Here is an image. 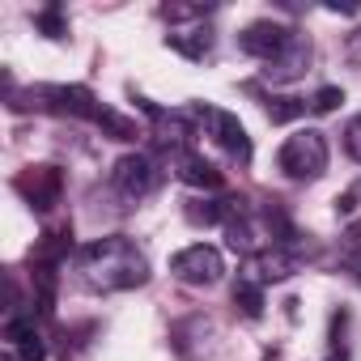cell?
<instances>
[{
  "label": "cell",
  "mask_w": 361,
  "mask_h": 361,
  "mask_svg": "<svg viewBox=\"0 0 361 361\" xmlns=\"http://www.w3.org/2000/svg\"><path fill=\"white\" fill-rule=\"evenodd\" d=\"M77 268H81V281H85L90 289H102V293L136 289V285L149 281V259L136 251V243H128V238H119V234L81 247Z\"/></svg>",
  "instance_id": "cell-1"
},
{
  "label": "cell",
  "mask_w": 361,
  "mask_h": 361,
  "mask_svg": "<svg viewBox=\"0 0 361 361\" xmlns=\"http://www.w3.org/2000/svg\"><path fill=\"white\" fill-rule=\"evenodd\" d=\"M276 166L289 174V178H319L323 170H327V140H323V132L319 128H306V132H293L285 145H281V153H276Z\"/></svg>",
  "instance_id": "cell-2"
},
{
  "label": "cell",
  "mask_w": 361,
  "mask_h": 361,
  "mask_svg": "<svg viewBox=\"0 0 361 361\" xmlns=\"http://www.w3.org/2000/svg\"><path fill=\"white\" fill-rule=\"evenodd\" d=\"M170 272L183 281V285H217L221 272H226V259H221L217 247L192 243V247H183V251L170 259Z\"/></svg>",
  "instance_id": "cell-3"
},
{
  "label": "cell",
  "mask_w": 361,
  "mask_h": 361,
  "mask_svg": "<svg viewBox=\"0 0 361 361\" xmlns=\"http://www.w3.org/2000/svg\"><path fill=\"white\" fill-rule=\"evenodd\" d=\"M293 39H298V30H289V26H281V22H251V26L238 35V47H243L247 56L272 64V60H281V56L289 51Z\"/></svg>",
  "instance_id": "cell-4"
},
{
  "label": "cell",
  "mask_w": 361,
  "mask_h": 361,
  "mask_svg": "<svg viewBox=\"0 0 361 361\" xmlns=\"http://www.w3.org/2000/svg\"><path fill=\"white\" fill-rule=\"evenodd\" d=\"M196 111H200V119H209L213 140H217L234 161H251V136H247V128L238 123V115L217 111V106H196Z\"/></svg>",
  "instance_id": "cell-5"
},
{
  "label": "cell",
  "mask_w": 361,
  "mask_h": 361,
  "mask_svg": "<svg viewBox=\"0 0 361 361\" xmlns=\"http://www.w3.org/2000/svg\"><path fill=\"white\" fill-rule=\"evenodd\" d=\"M111 183H115V192H119V196L140 200V196H149V192H153L157 170H153V161H149L145 153H128V157H119V161H115Z\"/></svg>",
  "instance_id": "cell-6"
},
{
  "label": "cell",
  "mask_w": 361,
  "mask_h": 361,
  "mask_svg": "<svg viewBox=\"0 0 361 361\" xmlns=\"http://www.w3.org/2000/svg\"><path fill=\"white\" fill-rule=\"evenodd\" d=\"M13 188L39 209V213H47L56 200H60V188H64V178H60V170L56 166H26L18 178H13Z\"/></svg>",
  "instance_id": "cell-7"
},
{
  "label": "cell",
  "mask_w": 361,
  "mask_h": 361,
  "mask_svg": "<svg viewBox=\"0 0 361 361\" xmlns=\"http://www.w3.org/2000/svg\"><path fill=\"white\" fill-rule=\"evenodd\" d=\"M174 174L183 178L188 188H204V192H217L221 183H226V174L213 166V161H204L200 153H174Z\"/></svg>",
  "instance_id": "cell-8"
},
{
  "label": "cell",
  "mask_w": 361,
  "mask_h": 361,
  "mask_svg": "<svg viewBox=\"0 0 361 361\" xmlns=\"http://www.w3.org/2000/svg\"><path fill=\"white\" fill-rule=\"evenodd\" d=\"M47 98H56V111L77 115V119H98V111H102V102L85 85H56V90H47Z\"/></svg>",
  "instance_id": "cell-9"
},
{
  "label": "cell",
  "mask_w": 361,
  "mask_h": 361,
  "mask_svg": "<svg viewBox=\"0 0 361 361\" xmlns=\"http://www.w3.org/2000/svg\"><path fill=\"white\" fill-rule=\"evenodd\" d=\"M247 272H251L259 285H264V281H285V276H293V272H298V259H293L285 247H272V251H255Z\"/></svg>",
  "instance_id": "cell-10"
},
{
  "label": "cell",
  "mask_w": 361,
  "mask_h": 361,
  "mask_svg": "<svg viewBox=\"0 0 361 361\" xmlns=\"http://www.w3.org/2000/svg\"><path fill=\"white\" fill-rule=\"evenodd\" d=\"M306 64H310V39H306V35H298V39L289 43V51L264 68V77H268V81H293V77H302V73H306Z\"/></svg>",
  "instance_id": "cell-11"
},
{
  "label": "cell",
  "mask_w": 361,
  "mask_h": 361,
  "mask_svg": "<svg viewBox=\"0 0 361 361\" xmlns=\"http://www.w3.org/2000/svg\"><path fill=\"white\" fill-rule=\"evenodd\" d=\"M234 306H238L247 319H259V314H264V285H259L255 276H238V285H234Z\"/></svg>",
  "instance_id": "cell-12"
},
{
  "label": "cell",
  "mask_w": 361,
  "mask_h": 361,
  "mask_svg": "<svg viewBox=\"0 0 361 361\" xmlns=\"http://www.w3.org/2000/svg\"><path fill=\"white\" fill-rule=\"evenodd\" d=\"M94 123H98V128H102V136H111V140H136V136H140V128H136L128 115L111 111V106H102Z\"/></svg>",
  "instance_id": "cell-13"
},
{
  "label": "cell",
  "mask_w": 361,
  "mask_h": 361,
  "mask_svg": "<svg viewBox=\"0 0 361 361\" xmlns=\"http://www.w3.org/2000/svg\"><path fill=\"white\" fill-rule=\"evenodd\" d=\"M174 51H183L188 60H204L209 51H213V35L209 30H188V35H170L166 39Z\"/></svg>",
  "instance_id": "cell-14"
},
{
  "label": "cell",
  "mask_w": 361,
  "mask_h": 361,
  "mask_svg": "<svg viewBox=\"0 0 361 361\" xmlns=\"http://www.w3.org/2000/svg\"><path fill=\"white\" fill-rule=\"evenodd\" d=\"M340 255H344V268L361 281V221H353L340 238Z\"/></svg>",
  "instance_id": "cell-15"
},
{
  "label": "cell",
  "mask_w": 361,
  "mask_h": 361,
  "mask_svg": "<svg viewBox=\"0 0 361 361\" xmlns=\"http://www.w3.org/2000/svg\"><path fill=\"white\" fill-rule=\"evenodd\" d=\"M298 115H306V102L302 98H268V119L272 123H289Z\"/></svg>",
  "instance_id": "cell-16"
},
{
  "label": "cell",
  "mask_w": 361,
  "mask_h": 361,
  "mask_svg": "<svg viewBox=\"0 0 361 361\" xmlns=\"http://www.w3.org/2000/svg\"><path fill=\"white\" fill-rule=\"evenodd\" d=\"M39 331H35V314H13L9 323H5V340L9 344H26V340H35Z\"/></svg>",
  "instance_id": "cell-17"
},
{
  "label": "cell",
  "mask_w": 361,
  "mask_h": 361,
  "mask_svg": "<svg viewBox=\"0 0 361 361\" xmlns=\"http://www.w3.org/2000/svg\"><path fill=\"white\" fill-rule=\"evenodd\" d=\"M35 26H39L47 39H64V35H68V22L60 18V9H56V5H47V9L35 18Z\"/></svg>",
  "instance_id": "cell-18"
},
{
  "label": "cell",
  "mask_w": 361,
  "mask_h": 361,
  "mask_svg": "<svg viewBox=\"0 0 361 361\" xmlns=\"http://www.w3.org/2000/svg\"><path fill=\"white\" fill-rule=\"evenodd\" d=\"M340 102H344V90H340V85H323V90H319V94L310 98V106H314L319 115H331V111H336Z\"/></svg>",
  "instance_id": "cell-19"
},
{
  "label": "cell",
  "mask_w": 361,
  "mask_h": 361,
  "mask_svg": "<svg viewBox=\"0 0 361 361\" xmlns=\"http://www.w3.org/2000/svg\"><path fill=\"white\" fill-rule=\"evenodd\" d=\"M344 149H348L353 161H361V115L348 119V128H344Z\"/></svg>",
  "instance_id": "cell-20"
},
{
  "label": "cell",
  "mask_w": 361,
  "mask_h": 361,
  "mask_svg": "<svg viewBox=\"0 0 361 361\" xmlns=\"http://www.w3.org/2000/svg\"><path fill=\"white\" fill-rule=\"evenodd\" d=\"M209 9H200V5H166L161 9V18H170V22H188V18H204Z\"/></svg>",
  "instance_id": "cell-21"
},
{
  "label": "cell",
  "mask_w": 361,
  "mask_h": 361,
  "mask_svg": "<svg viewBox=\"0 0 361 361\" xmlns=\"http://www.w3.org/2000/svg\"><path fill=\"white\" fill-rule=\"evenodd\" d=\"M22 348V361H47V348H43V336H35V340H26V344H18Z\"/></svg>",
  "instance_id": "cell-22"
},
{
  "label": "cell",
  "mask_w": 361,
  "mask_h": 361,
  "mask_svg": "<svg viewBox=\"0 0 361 361\" xmlns=\"http://www.w3.org/2000/svg\"><path fill=\"white\" fill-rule=\"evenodd\" d=\"M357 200H361V183H353L344 196H336V213H353V209H357Z\"/></svg>",
  "instance_id": "cell-23"
},
{
  "label": "cell",
  "mask_w": 361,
  "mask_h": 361,
  "mask_svg": "<svg viewBox=\"0 0 361 361\" xmlns=\"http://www.w3.org/2000/svg\"><path fill=\"white\" fill-rule=\"evenodd\" d=\"M348 51H353V56H361V30H357V35L348 39Z\"/></svg>",
  "instance_id": "cell-24"
},
{
  "label": "cell",
  "mask_w": 361,
  "mask_h": 361,
  "mask_svg": "<svg viewBox=\"0 0 361 361\" xmlns=\"http://www.w3.org/2000/svg\"><path fill=\"white\" fill-rule=\"evenodd\" d=\"M327 361H344V353H331V357H327Z\"/></svg>",
  "instance_id": "cell-25"
}]
</instances>
